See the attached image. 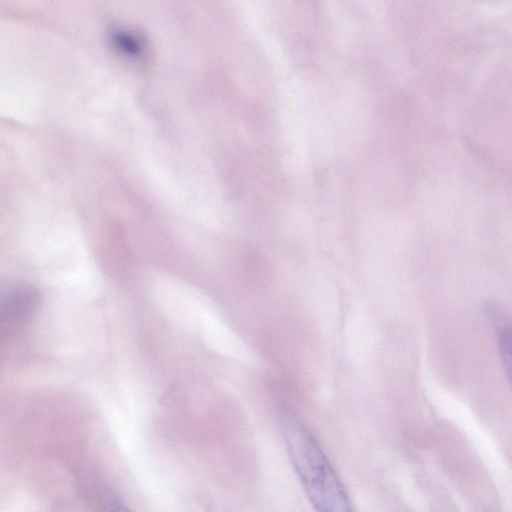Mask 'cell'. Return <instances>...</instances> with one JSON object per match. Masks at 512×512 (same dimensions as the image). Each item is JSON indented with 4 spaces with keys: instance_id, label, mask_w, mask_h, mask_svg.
<instances>
[{
    "instance_id": "obj_1",
    "label": "cell",
    "mask_w": 512,
    "mask_h": 512,
    "mask_svg": "<svg viewBox=\"0 0 512 512\" xmlns=\"http://www.w3.org/2000/svg\"><path fill=\"white\" fill-rule=\"evenodd\" d=\"M293 467L317 512H355L342 482L309 431L298 423L285 431Z\"/></svg>"
},
{
    "instance_id": "obj_2",
    "label": "cell",
    "mask_w": 512,
    "mask_h": 512,
    "mask_svg": "<svg viewBox=\"0 0 512 512\" xmlns=\"http://www.w3.org/2000/svg\"><path fill=\"white\" fill-rule=\"evenodd\" d=\"M39 291L28 284L12 286L0 294V337H9L30 323L39 310Z\"/></svg>"
},
{
    "instance_id": "obj_4",
    "label": "cell",
    "mask_w": 512,
    "mask_h": 512,
    "mask_svg": "<svg viewBox=\"0 0 512 512\" xmlns=\"http://www.w3.org/2000/svg\"><path fill=\"white\" fill-rule=\"evenodd\" d=\"M103 512H132L120 499L109 497L103 504Z\"/></svg>"
},
{
    "instance_id": "obj_3",
    "label": "cell",
    "mask_w": 512,
    "mask_h": 512,
    "mask_svg": "<svg viewBox=\"0 0 512 512\" xmlns=\"http://www.w3.org/2000/svg\"><path fill=\"white\" fill-rule=\"evenodd\" d=\"M500 312L495 309L492 312L494 323L496 326V334L500 356L504 365V369L510 378L511 371V329L510 323L503 316H499Z\"/></svg>"
}]
</instances>
